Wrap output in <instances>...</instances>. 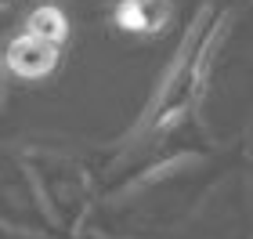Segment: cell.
Listing matches in <instances>:
<instances>
[{"instance_id":"cell-1","label":"cell","mask_w":253,"mask_h":239,"mask_svg":"<svg viewBox=\"0 0 253 239\" xmlns=\"http://www.w3.org/2000/svg\"><path fill=\"white\" fill-rule=\"evenodd\" d=\"M69 40V22L58 7H37L26 22V29L7 48V69L22 80H43L54 73L62 58V44Z\"/></svg>"},{"instance_id":"cell-2","label":"cell","mask_w":253,"mask_h":239,"mask_svg":"<svg viewBox=\"0 0 253 239\" xmlns=\"http://www.w3.org/2000/svg\"><path fill=\"white\" fill-rule=\"evenodd\" d=\"M170 15V0H120L116 4V26L123 33H134V37H156V33L167 29Z\"/></svg>"}]
</instances>
